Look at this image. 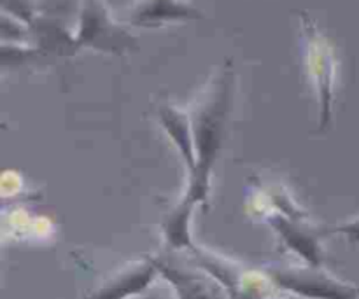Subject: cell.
Wrapping results in <instances>:
<instances>
[{
  "mask_svg": "<svg viewBox=\"0 0 359 299\" xmlns=\"http://www.w3.org/2000/svg\"><path fill=\"white\" fill-rule=\"evenodd\" d=\"M235 76L231 63H226L202 91L189 114L195 139L196 165L189 172V186L184 198L191 203H205L209 196V179L217 153L224 142L228 114L233 98Z\"/></svg>",
  "mask_w": 359,
  "mask_h": 299,
  "instance_id": "obj_1",
  "label": "cell"
},
{
  "mask_svg": "<svg viewBox=\"0 0 359 299\" xmlns=\"http://www.w3.org/2000/svg\"><path fill=\"white\" fill-rule=\"evenodd\" d=\"M74 30L77 49H95L109 55H126L137 49L135 37L112 20L104 0H83Z\"/></svg>",
  "mask_w": 359,
  "mask_h": 299,
  "instance_id": "obj_2",
  "label": "cell"
},
{
  "mask_svg": "<svg viewBox=\"0 0 359 299\" xmlns=\"http://www.w3.org/2000/svg\"><path fill=\"white\" fill-rule=\"evenodd\" d=\"M269 277L283 289L311 299H358L359 289L330 275L319 266H273Z\"/></svg>",
  "mask_w": 359,
  "mask_h": 299,
  "instance_id": "obj_3",
  "label": "cell"
},
{
  "mask_svg": "<svg viewBox=\"0 0 359 299\" xmlns=\"http://www.w3.org/2000/svg\"><path fill=\"white\" fill-rule=\"evenodd\" d=\"M302 16L305 41H307V58L309 67L312 70L316 84H318L319 100H321V128H325L330 121L333 98V79H335V56L330 46L328 39L319 32L314 21L305 13Z\"/></svg>",
  "mask_w": 359,
  "mask_h": 299,
  "instance_id": "obj_4",
  "label": "cell"
},
{
  "mask_svg": "<svg viewBox=\"0 0 359 299\" xmlns=\"http://www.w3.org/2000/svg\"><path fill=\"white\" fill-rule=\"evenodd\" d=\"M156 272L158 270L154 266L153 259L130 263L128 266L114 273L111 279L105 280L86 299H126L135 296V294L142 293L149 287Z\"/></svg>",
  "mask_w": 359,
  "mask_h": 299,
  "instance_id": "obj_5",
  "label": "cell"
},
{
  "mask_svg": "<svg viewBox=\"0 0 359 299\" xmlns=\"http://www.w3.org/2000/svg\"><path fill=\"white\" fill-rule=\"evenodd\" d=\"M203 14L184 0H137L130 14L135 27L154 28L175 21L202 20Z\"/></svg>",
  "mask_w": 359,
  "mask_h": 299,
  "instance_id": "obj_6",
  "label": "cell"
},
{
  "mask_svg": "<svg viewBox=\"0 0 359 299\" xmlns=\"http://www.w3.org/2000/svg\"><path fill=\"white\" fill-rule=\"evenodd\" d=\"M153 263L158 272L174 286L177 299H224L223 291L209 279L177 268L163 259H153Z\"/></svg>",
  "mask_w": 359,
  "mask_h": 299,
  "instance_id": "obj_7",
  "label": "cell"
},
{
  "mask_svg": "<svg viewBox=\"0 0 359 299\" xmlns=\"http://www.w3.org/2000/svg\"><path fill=\"white\" fill-rule=\"evenodd\" d=\"M270 224L273 226V230L280 235L284 242H286L287 247L293 249L294 252L302 256L304 259H307L311 265L319 266L323 259V251L319 247V242L316 238V235H312L307 228L302 226L300 223L294 219H287V217L276 214V216L270 217Z\"/></svg>",
  "mask_w": 359,
  "mask_h": 299,
  "instance_id": "obj_8",
  "label": "cell"
},
{
  "mask_svg": "<svg viewBox=\"0 0 359 299\" xmlns=\"http://www.w3.org/2000/svg\"><path fill=\"white\" fill-rule=\"evenodd\" d=\"M160 121L163 125L165 132L172 137L175 147L179 149L181 156L184 158L188 170L193 172L196 165V151H195V139H193L191 119L181 109L174 105H163L158 112Z\"/></svg>",
  "mask_w": 359,
  "mask_h": 299,
  "instance_id": "obj_9",
  "label": "cell"
},
{
  "mask_svg": "<svg viewBox=\"0 0 359 299\" xmlns=\"http://www.w3.org/2000/svg\"><path fill=\"white\" fill-rule=\"evenodd\" d=\"M195 203L189 200H182L181 203L174 207L167 216L163 217V235L165 240L170 247L174 249H193L191 235H189V217H191V210Z\"/></svg>",
  "mask_w": 359,
  "mask_h": 299,
  "instance_id": "obj_10",
  "label": "cell"
},
{
  "mask_svg": "<svg viewBox=\"0 0 359 299\" xmlns=\"http://www.w3.org/2000/svg\"><path fill=\"white\" fill-rule=\"evenodd\" d=\"M333 231H337V233L347 235L351 242L358 244V242H359V217H356V219H353V221H349V223L342 224V226L335 228Z\"/></svg>",
  "mask_w": 359,
  "mask_h": 299,
  "instance_id": "obj_11",
  "label": "cell"
}]
</instances>
